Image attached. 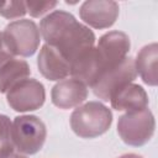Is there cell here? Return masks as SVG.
Instances as JSON below:
<instances>
[{"instance_id": "6da1fadb", "label": "cell", "mask_w": 158, "mask_h": 158, "mask_svg": "<svg viewBox=\"0 0 158 158\" xmlns=\"http://www.w3.org/2000/svg\"><path fill=\"white\" fill-rule=\"evenodd\" d=\"M40 33L46 44L58 49L69 64L95 43L94 32L78 22L72 14L62 10H56L41 20Z\"/></svg>"}, {"instance_id": "7a4b0ae2", "label": "cell", "mask_w": 158, "mask_h": 158, "mask_svg": "<svg viewBox=\"0 0 158 158\" xmlns=\"http://www.w3.org/2000/svg\"><path fill=\"white\" fill-rule=\"evenodd\" d=\"M112 123L111 110L99 101L77 106L70 115V127L81 138H95L104 135Z\"/></svg>"}, {"instance_id": "3957f363", "label": "cell", "mask_w": 158, "mask_h": 158, "mask_svg": "<svg viewBox=\"0 0 158 158\" xmlns=\"http://www.w3.org/2000/svg\"><path fill=\"white\" fill-rule=\"evenodd\" d=\"M46 125L33 115H22L11 122L10 138L15 149L23 154H35L44 144Z\"/></svg>"}, {"instance_id": "277c9868", "label": "cell", "mask_w": 158, "mask_h": 158, "mask_svg": "<svg viewBox=\"0 0 158 158\" xmlns=\"http://www.w3.org/2000/svg\"><path fill=\"white\" fill-rule=\"evenodd\" d=\"M156 121L152 111L143 107L123 114L117 122V133L121 139L128 144L139 147L146 144L153 136Z\"/></svg>"}, {"instance_id": "5b68a950", "label": "cell", "mask_w": 158, "mask_h": 158, "mask_svg": "<svg viewBox=\"0 0 158 158\" xmlns=\"http://www.w3.org/2000/svg\"><path fill=\"white\" fill-rule=\"evenodd\" d=\"M2 33L12 57H30L40 46L41 33L32 20H15L5 27Z\"/></svg>"}, {"instance_id": "8992f818", "label": "cell", "mask_w": 158, "mask_h": 158, "mask_svg": "<svg viewBox=\"0 0 158 158\" xmlns=\"http://www.w3.org/2000/svg\"><path fill=\"white\" fill-rule=\"evenodd\" d=\"M136 77L135 60L131 57H126L120 64L101 74L98 81L91 86L93 93L102 101H110L115 93L132 83Z\"/></svg>"}, {"instance_id": "52a82bcc", "label": "cell", "mask_w": 158, "mask_h": 158, "mask_svg": "<svg viewBox=\"0 0 158 158\" xmlns=\"http://www.w3.org/2000/svg\"><path fill=\"white\" fill-rule=\"evenodd\" d=\"M46 91L42 83L26 78L16 83L6 91V100L10 107L19 112L33 111L44 104Z\"/></svg>"}, {"instance_id": "ba28073f", "label": "cell", "mask_w": 158, "mask_h": 158, "mask_svg": "<svg viewBox=\"0 0 158 158\" xmlns=\"http://www.w3.org/2000/svg\"><path fill=\"white\" fill-rule=\"evenodd\" d=\"M130 37L121 31H110L102 35L95 47L100 57L104 72L120 64L130 51Z\"/></svg>"}, {"instance_id": "9c48e42d", "label": "cell", "mask_w": 158, "mask_h": 158, "mask_svg": "<svg viewBox=\"0 0 158 158\" xmlns=\"http://www.w3.org/2000/svg\"><path fill=\"white\" fill-rule=\"evenodd\" d=\"M120 7L111 0H89L83 2L79 10L80 19L94 28H109L118 17Z\"/></svg>"}, {"instance_id": "30bf717a", "label": "cell", "mask_w": 158, "mask_h": 158, "mask_svg": "<svg viewBox=\"0 0 158 158\" xmlns=\"http://www.w3.org/2000/svg\"><path fill=\"white\" fill-rule=\"evenodd\" d=\"M52 102L63 110L79 106L88 98V86L78 79L65 78L59 80L51 91Z\"/></svg>"}, {"instance_id": "8fae6325", "label": "cell", "mask_w": 158, "mask_h": 158, "mask_svg": "<svg viewBox=\"0 0 158 158\" xmlns=\"http://www.w3.org/2000/svg\"><path fill=\"white\" fill-rule=\"evenodd\" d=\"M70 75L74 79L80 80L86 86H93L104 73L100 57L95 47L85 51L78 56L70 64Z\"/></svg>"}, {"instance_id": "7c38bea8", "label": "cell", "mask_w": 158, "mask_h": 158, "mask_svg": "<svg viewBox=\"0 0 158 158\" xmlns=\"http://www.w3.org/2000/svg\"><path fill=\"white\" fill-rule=\"evenodd\" d=\"M37 65L41 74L48 80L65 79L70 73V67L67 59L49 44H44L38 54Z\"/></svg>"}, {"instance_id": "4fadbf2b", "label": "cell", "mask_w": 158, "mask_h": 158, "mask_svg": "<svg viewBox=\"0 0 158 158\" xmlns=\"http://www.w3.org/2000/svg\"><path fill=\"white\" fill-rule=\"evenodd\" d=\"M110 101L115 110L128 112L147 107L148 96L141 85L130 83L115 93Z\"/></svg>"}, {"instance_id": "5bb4252c", "label": "cell", "mask_w": 158, "mask_h": 158, "mask_svg": "<svg viewBox=\"0 0 158 158\" xmlns=\"http://www.w3.org/2000/svg\"><path fill=\"white\" fill-rule=\"evenodd\" d=\"M157 59H158V46L157 43H151L144 46L137 53L135 60L136 73L141 77V79L146 84L151 86H156L158 83Z\"/></svg>"}, {"instance_id": "9a60e30c", "label": "cell", "mask_w": 158, "mask_h": 158, "mask_svg": "<svg viewBox=\"0 0 158 158\" xmlns=\"http://www.w3.org/2000/svg\"><path fill=\"white\" fill-rule=\"evenodd\" d=\"M31 74L30 65L23 59L11 58L0 67V91L6 93L11 86Z\"/></svg>"}, {"instance_id": "2e32d148", "label": "cell", "mask_w": 158, "mask_h": 158, "mask_svg": "<svg viewBox=\"0 0 158 158\" xmlns=\"http://www.w3.org/2000/svg\"><path fill=\"white\" fill-rule=\"evenodd\" d=\"M11 121L7 116L0 115V158H6L14 153V146L10 138Z\"/></svg>"}, {"instance_id": "e0dca14e", "label": "cell", "mask_w": 158, "mask_h": 158, "mask_svg": "<svg viewBox=\"0 0 158 158\" xmlns=\"http://www.w3.org/2000/svg\"><path fill=\"white\" fill-rule=\"evenodd\" d=\"M27 12L25 1H2L0 6V15L5 19H17Z\"/></svg>"}, {"instance_id": "ac0fdd59", "label": "cell", "mask_w": 158, "mask_h": 158, "mask_svg": "<svg viewBox=\"0 0 158 158\" xmlns=\"http://www.w3.org/2000/svg\"><path fill=\"white\" fill-rule=\"evenodd\" d=\"M57 1H27L26 10L32 17H41L57 6Z\"/></svg>"}, {"instance_id": "d6986e66", "label": "cell", "mask_w": 158, "mask_h": 158, "mask_svg": "<svg viewBox=\"0 0 158 158\" xmlns=\"http://www.w3.org/2000/svg\"><path fill=\"white\" fill-rule=\"evenodd\" d=\"M12 58V54L10 53L7 46H6V42H5V38H4V33L0 32V67L6 63L7 60H10Z\"/></svg>"}, {"instance_id": "ffe728a7", "label": "cell", "mask_w": 158, "mask_h": 158, "mask_svg": "<svg viewBox=\"0 0 158 158\" xmlns=\"http://www.w3.org/2000/svg\"><path fill=\"white\" fill-rule=\"evenodd\" d=\"M118 158H143L142 156H138V154H135V153H127V154H123Z\"/></svg>"}, {"instance_id": "44dd1931", "label": "cell", "mask_w": 158, "mask_h": 158, "mask_svg": "<svg viewBox=\"0 0 158 158\" xmlns=\"http://www.w3.org/2000/svg\"><path fill=\"white\" fill-rule=\"evenodd\" d=\"M6 158H26V157H23V156H21V154H16V153H12V154L7 156Z\"/></svg>"}, {"instance_id": "7402d4cb", "label": "cell", "mask_w": 158, "mask_h": 158, "mask_svg": "<svg viewBox=\"0 0 158 158\" xmlns=\"http://www.w3.org/2000/svg\"><path fill=\"white\" fill-rule=\"evenodd\" d=\"M1 5H2V1H0V6H1Z\"/></svg>"}]
</instances>
